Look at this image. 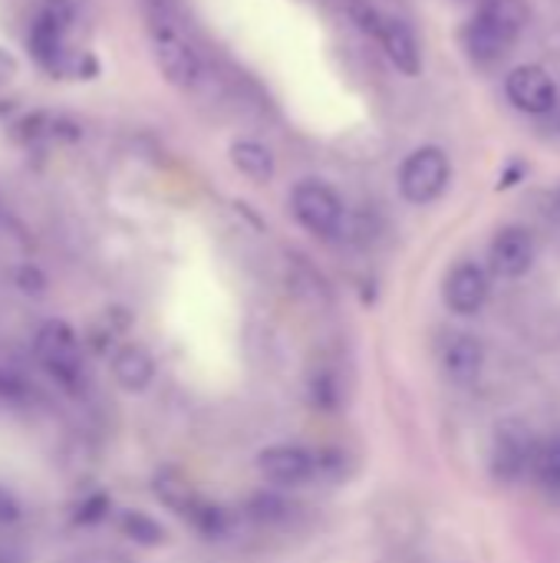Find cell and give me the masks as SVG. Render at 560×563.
<instances>
[{"label": "cell", "mask_w": 560, "mask_h": 563, "mask_svg": "<svg viewBox=\"0 0 560 563\" xmlns=\"http://www.w3.org/2000/svg\"><path fill=\"white\" fill-rule=\"evenodd\" d=\"M228 155H231V165L241 175H248L251 181L264 185L274 178V152L267 145H261L254 139H238V142H231Z\"/></svg>", "instance_id": "15"}, {"label": "cell", "mask_w": 560, "mask_h": 563, "mask_svg": "<svg viewBox=\"0 0 560 563\" xmlns=\"http://www.w3.org/2000/svg\"><path fill=\"white\" fill-rule=\"evenodd\" d=\"M112 379L125 393H145L155 379V356L145 343H119L109 360Z\"/></svg>", "instance_id": "11"}, {"label": "cell", "mask_w": 560, "mask_h": 563, "mask_svg": "<svg viewBox=\"0 0 560 563\" xmlns=\"http://www.w3.org/2000/svg\"><path fill=\"white\" fill-rule=\"evenodd\" d=\"M452 178L449 155L439 145L416 148L399 168V191L409 205H432Z\"/></svg>", "instance_id": "3"}, {"label": "cell", "mask_w": 560, "mask_h": 563, "mask_svg": "<svg viewBox=\"0 0 560 563\" xmlns=\"http://www.w3.org/2000/svg\"><path fill=\"white\" fill-rule=\"evenodd\" d=\"M439 366L449 383L472 386L485 373V346L479 336L465 330H452L439 340Z\"/></svg>", "instance_id": "7"}, {"label": "cell", "mask_w": 560, "mask_h": 563, "mask_svg": "<svg viewBox=\"0 0 560 563\" xmlns=\"http://www.w3.org/2000/svg\"><path fill=\"white\" fill-rule=\"evenodd\" d=\"M191 525H195V531H198L201 538H208V541H221V538H228V531H231V518H228V511L218 508V505H201V508L195 511Z\"/></svg>", "instance_id": "19"}, {"label": "cell", "mask_w": 560, "mask_h": 563, "mask_svg": "<svg viewBox=\"0 0 560 563\" xmlns=\"http://www.w3.org/2000/svg\"><path fill=\"white\" fill-rule=\"evenodd\" d=\"M538 257V244L531 238V231L525 228H505L492 238L488 247V267L492 274L505 277V280H518L535 267Z\"/></svg>", "instance_id": "8"}, {"label": "cell", "mask_w": 560, "mask_h": 563, "mask_svg": "<svg viewBox=\"0 0 560 563\" xmlns=\"http://www.w3.org/2000/svg\"><path fill=\"white\" fill-rule=\"evenodd\" d=\"M479 13L492 16L495 23H502L505 30H512L515 36L525 30L528 23V3L525 0H479Z\"/></svg>", "instance_id": "18"}, {"label": "cell", "mask_w": 560, "mask_h": 563, "mask_svg": "<svg viewBox=\"0 0 560 563\" xmlns=\"http://www.w3.org/2000/svg\"><path fill=\"white\" fill-rule=\"evenodd\" d=\"M531 459H535V442H531L528 429L521 422H502L495 429L492 449H488L492 478L502 482V485H515L531 468Z\"/></svg>", "instance_id": "5"}, {"label": "cell", "mask_w": 560, "mask_h": 563, "mask_svg": "<svg viewBox=\"0 0 560 563\" xmlns=\"http://www.w3.org/2000/svg\"><path fill=\"white\" fill-rule=\"evenodd\" d=\"M508 99L521 109V112H531V115H545L558 106V82L554 76L545 69V66H518L512 69L508 76Z\"/></svg>", "instance_id": "9"}, {"label": "cell", "mask_w": 560, "mask_h": 563, "mask_svg": "<svg viewBox=\"0 0 560 563\" xmlns=\"http://www.w3.org/2000/svg\"><path fill=\"white\" fill-rule=\"evenodd\" d=\"M17 73H20V66H17V59L7 53V49H0V89H7L13 79H17Z\"/></svg>", "instance_id": "23"}, {"label": "cell", "mask_w": 560, "mask_h": 563, "mask_svg": "<svg viewBox=\"0 0 560 563\" xmlns=\"http://www.w3.org/2000/svg\"><path fill=\"white\" fill-rule=\"evenodd\" d=\"M119 534L129 538L139 548H162V544H168V528L158 525L152 515L135 511V508H129V511L119 515Z\"/></svg>", "instance_id": "16"}, {"label": "cell", "mask_w": 560, "mask_h": 563, "mask_svg": "<svg viewBox=\"0 0 560 563\" xmlns=\"http://www.w3.org/2000/svg\"><path fill=\"white\" fill-rule=\"evenodd\" d=\"M248 511L261 525H277V521H290L294 518V508L287 501H281L277 495H257Z\"/></svg>", "instance_id": "20"}, {"label": "cell", "mask_w": 560, "mask_h": 563, "mask_svg": "<svg viewBox=\"0 0 560 563\" xmlns=\"http://www.w3.org/2000/svg\"><path fill=\"white\" fill-rule=\"evenodd\" d=\"M20 521V501L0 485V528H7V525H17Z\"/></svg>", "instance_id": "22"}, {"label": "cell", "mask_w": 560, "mask_h": 563, "mask_svg": "<svg viewBox=\"0 0 560 563\" xmlns=\"http://www.w3.org/2000/svg\"><path fill=\"white\" fill-rule=\"evenodd\" d=\"M442 300L455 317H475L488 303V274L485 267L462 261L449 271L442 284Z\"/></svg>", "instance_id": "10"}, {"label": "cell", "mask_w": 560, "mask_h": 563, "mask_svg": "<svg viewBox=\"0 0 560 563\" xmlns=\"http://www.w3.org/2000/svg\"><path fill=\"white\" fill-rule=\"evenodd\" d=\"M152 492H155V498H158L168 511H175V515L185 518V521H191L195 511L205 505V501L198 498L195 485H191L185 475L172 472V468H162V472L152 478Z\"/></svg>", "instance_id": "14"}, {"label": "cell", "mask_w": 560, "mask_h": 563, "mask_svg": "<svg viewBox=\"0 0 560 563\" xmlns=\"http://www.w3.org/2000/svg\"><path fill=\"white\" fill-rule=\"evenodd\" d=\"M515 40H518V36H515L512 30H505L502 23H495L492 16H485V13H479V10H475V16L465 23V33H462L465 53H469L475 63H498V59L512 49Z\"/></svg>", "instance_id": "12"}, {"label": "cell", "mask_w": 560, "mask_h": 563, "mask_svg": "<svg viewBox=\"0 0 560 563\" xmlns=\"http://www.w3.org/2000/svg\"><path fill=\"white\" fill-rule=\"evenodd\" d=\"M373 36L380 40V46L386 49V56L393 59V66H396L399 73H406V76H419V73H422L419 40H416V33H413L403 20L383 16Z\"/></svg>", "instance_id": "13"}, {"label": "cell", "mask_w": 560, "mask_h": 563, "mask_svg": "<svg viewBox=\"0 0 560 563\" xmlns=\"http://www.w3.org/2000/svg\"><path fill=\"white\" fill-rule=\"evenodd\" d=\"M109 508H112V501H109L106 495H89V498H83V501L76 505L73 521H76V525H96V521H102V518L109 515Z\"/></svg>", "instance_id": "21"}, {"label": "cell", "mask_w": 560, "mask_h": 563, "mask_svg": "<svg viewBox=\"0 0 560 563\" xmlns=\"http://www.w3.org/2000/svg\"><path fill=\"white\" fill-rule=\"evenodd\" d=\"M33 356L43 366V373L59 383L66 393H83L89 373H86V353L76 336V330L66 320H46L33 336Z\"/></svg>", "instance_id": "2"}, {"label": "cell", "mask_w": 560, "mask_h": 563, "mask_svg": "<svg viewBox=\"0 0 560 563\" xmlns=\"http://www.w3.org/2000/svg\"><path fill=\"white\" fill-rule=\"evenodd\" d=\"M531 472H535V478H538V485L545 492H560V435L535 445Z\"/></svg>", "instance_id": "17"}, {"label": "cell", "mask_w": 560, "mask_h": 563, "mask_svg": "<svg viewBox=\"0 0 560 563\" xmlns=\"http://www.w3.org/2000/svg\"><path fill=\"white\" fill-rule=\"evenodd\" d=\"M257 472L281 488H300L317 478V452L304 445H267L257 452Z\"/></svg>", "instance_id": "6"}, {"label": "cell", "mask_w": 560, "mask_h": 563, "mask_svg": "<svg viewBox=\"0 0 560 563\" xmlns=\"http://www.w3.org/2000/svg\"><path fill=\"white\" fill-rule=\"evenodd\" d=\"M290 208H294V218L300 221V228L317 238H337L343 231L347 208H343L340 195L323 181H314V178L300 181L290 195Z\"/></svg>", "instance_id": "4"}, {"label": "cell", "mask_w": 560, "mask_h": 563, "mask_svg": "<svg viewBox=\"0 0 560 563\" xmlns=\"http://www.w3.org/2000/svg\"><path fill=\"white\" fill-rule=\"evenodd\" d=\"M149 36H152V56L162 69V76L175 89H191L201 76V59L191 40L185 36L182 23L175 20L172 10L162 3L149 7Z\"/></svg>", "instance_id": "1"}]
</instances>
